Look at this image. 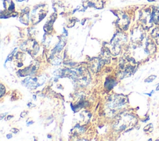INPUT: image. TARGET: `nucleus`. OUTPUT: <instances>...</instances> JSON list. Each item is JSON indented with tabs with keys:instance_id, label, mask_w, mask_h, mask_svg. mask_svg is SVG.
Listing matches in <instances>:
<instances>
[{
	"instance_id": "obj_5",
	"label": "nucleus",
	"mask_w": 159,
	"mask_h": 141,
	"mask_svg": "<svg viewBox=\"0 0 159 141\" xmlns=\"http://www.w3.org/2000/svg\"><path fill=\"white\" fill-rule=\"evenodd\" d=\"M19 1H24V0H18Z\"/></svg>"
},
{
	"instance_id": "obj_1",
	"label": "nucleus",
	"mask_w": 159,
	"mask_h": 141,
	"mask_svg": "<svg viewBox=\"0 0 159 141\" xmlns=\"http://www.w3.org/2000/svg\"><path fill=\"white\" fill-rule=\"evenodd\" d=\"M141 21L143 22V24H144L147 28L150 27L152 26V14L149 10H145L144 12H142L141 14Z\"/></svg>"
},
{
	"instance_id": "obj_3",
	"label": "nucleus",
	"mask_w": 159,
	"mask_h": 141,
	"mask_svg": "<svg viewBox=\"0 0 159 141\" xmlns=\"http://www.w3.org/2000/svg\"><path fill=\"white\" fill-rule=\"evenodd\" d=\"M152 36L155 39L156 43L159 45V28L155 29L152 33Z\"/></svg>"
},
{
	"instance_id": "obj_2",
	"label": "nucleus",
	"mask_w": 159,
	"mask_h": 141,
	"mask_svg": "<svg viewBox=\"0 0 159 141\" xmlns=\"http://www.w3.org/2000/svg\"><path fill=\"white\" fill-rule=\"evenodd\" d=\"M152 17L153 22L155 24H159V10L157 8H154L152 13Z\"/></svg>"
},
{
	"instance_id": "obj_4",
	"label": "nucleus",
	"mask_w": 159,
	"mask_h": 141,
	"mask_svg": "<svg viewBox=\"0 0 159 141\" xmlns=\"http://www.w3.org/2000/svg\"><path fill=\"white\" fill-rule=\"evenodd\" d=\"M156 76L155 75H152V76H149L147 79L146 80V82H148V83H150V82H152L153 80H154L155 78H156Z\"/></svg>"
}]
</instances>
